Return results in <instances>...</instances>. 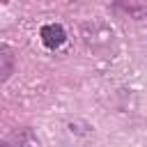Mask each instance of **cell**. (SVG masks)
<instances>
[{
  "mask_svg": "<svg viewBox=\"0 0 147 147\" xmlns=\"http://www.w3.org/2000/svg\"><path fill=\"white\" fill-rule=\"evenodd\" d=\"M62 138L69 147H90L94 140V126L80 117L67 119L62 126Z\"/></svg>",
  "mask_w": 147,
  "mask_h": 147,
  "instance_id": "cell-2",
  "label": "cell"
},
{
  "mask_svg": "<svg viewBox=\"0 0 147 147\" xmlns=\"http://www.w3.org/2000/svg\"><path fill=\"white\" fill-rule=\"evenodd\" d=\"M71 2H76V0H71Z\"/></svg>",
  "mask_w": 147,
  "mask_h": 147,
  "instance_id": "cell-7",
  "label": "cell"
},
{
  "mask_svg": "<svg viewBox=\"0 0 147 147\" xmlns=\"http://www.w3.org/2000/svg\"><path fill=\"white\" fill-rule=\"evenodd\" d=\"M80 39H83V44H85L90 51H94V53H99V55L113 51V46H115V41H117L115 30H113L108 23L99 21V18L85 21V23L80 25Z\"/></svg>",
  "mask_w": 147,
  "mask_h": 147,
  "instance_id": "cell-1",
  "label": "cell"
},
{
  "mask_svg": "<svg viewBox=\"0 0 147 147\" xmlns=\"http://www.w3.org/2000/svg\"><path fill=\"white\" fill-rule=\"evenodd\" d=\"M39 37H41V44L51 51L60 48L64 41H67V30L60 25V23H48V25H41L39 30Z\"/></svg>",
  "mask_w": 147,
  "mask_h": 147,
  "instance_id": "cell-4",
  "label": "cell"
},
{
  "mask_svg": "<svg viewBox=\"0 0 147 147\" xmlns=\"http://www.w3.org/2000/svg\"><path fill=\"white\" fill-rule=\"evenodd\" d=\"M14 69H16V55H14V51L9 46L0 44V83L9 80L11 74H14Z\"/></svg>",
  "mask_w": 147,
  "mask_h": 147,
  "instance_id": "cell-6",
  "label": "cell"
},
{
  "mask_svg": "<svg viewBox=\"0 0 147 147\" xmlns=\"http://www.w3.org/2000/svg\"><path fill=\"white\" fill-rule=\"evenodd\" d=\"M115 7L133 21H142L147 16V0H115Z\"/></svg>",
  "mask_w": 147,
  "mask_h": 147,
  "instance_id": "cell-5",
  "label": "cell"
},
{
  "mask_svg": "<svg viewBox=\"0 0 147 147\" xmlns=\"http://www.w3.org/2000/svg\"><path fill=\"white\" fill-rule=\"evenodd\" d=\"M0 147H39V138L30 126H21V129L11 131L0 142Z\"/></svg>",
  "mask_w": 147,
  "mask_h": 147,
  "instance_id": "cell-3",
  "label": "cell"
}]
</instances>
